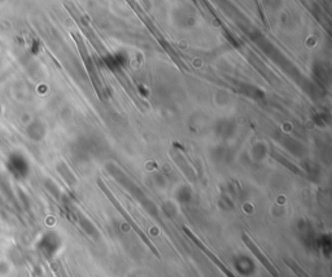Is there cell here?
<instances>
[{"label": "cell", "mask_w": 332, "mask_h": 277, "mask_svg": "<svg viewBox=\"0 0 332 277\" xmlns=\"http://www.w3.org/2000/svg\"><path fill=\"white\" fill-rule=\"evenodd\" d=\"M243 241H244L245 245L248 246L249 250H251V252L253 253V254H255L256 258H257L258 261L261 262V265L264 266V267L266 268V270H268V272H270L271 276H273V277H279V274H278V271H277V270H275L274 266L271 265L270 262H269V259L266 258V255H265L264 253H262L261 250H260V249L257 248V245H256L255 242L252 241L251 239H248L247 236H244V237H243Z\"/></svg>", "instance_id": "1"}]
</instances>
